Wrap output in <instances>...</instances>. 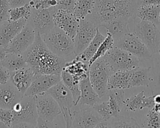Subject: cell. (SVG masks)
<instances>
[{"label":"cell","mask_w":160,"mask_h":128,"mask_svg":"<svg viewBox=\"0 0 160 128\" xmlns=\"http://www.w3.org/2000/svg\"><path fill=\"white\" fill-rule=\"evenodd\" d=\"M142 0H95L93 10L88 18L98 27L112 21L129 23L136 17Z\"/></svg>","instance_id":"1"},{"label":"cell","mask_w":160,"mask_h":128,"mask_svg":"<svg viewBox=\"0 0 160 128\" xmlns=\"http://www.w3.org/2000/svg\"><path fill=\"white\" fill-rule=\"evenodd\" d=\"M22 55L27 66L38 76L42 74L61 75L66 61L53 53L43 41L41 35L36 32L32 44Z\"/></svg>","instance_id":"2"},{"label":"cell","mask_w":160,"mask_h":128,"mask_svg":"<svg viewBox=\"0 0 160 128\" xmlns=\"http://www.w3.org/2000/svg\"><path fill=\"white\" fill-rule=\"evenodd\" d=\"M48 47L55 54L69 61L70 57H75L73 39L61 29L55 26L50 31L41 35Z\"/></svg>","instance_id":"3"},{"label":"cell","mask_w":160,"mask_h":128,"mask_svg":"<svg viewBox=\"0 0 160 128\" xmlns=\"http://www.w3.org/2000/svg\"><path fill=\"white\" fill-rule=\"evenodd\" d=\"M58 102L66 123V127H71L75 104L72 94L61 81L47 92Z\"/></svg>","instance_id":"4"},{"label":"cell","mask_w":160,"mask_h":128,"mask_svg":"<svg viewBox=\"0 0 160 128\" xmlns=\"http://www.w3.org/2000/svg\"><path fill=\"white\" fill-rule=\"evenodd\" d=\"M102 57L112 73L133 69L139 66L140 61L136 56L116 46H114Z\"/></svg>","instance_id":"5"},{"label":"cell","mask_w":160,"mask_h":128,"mask_svg":"<svg viewBox=\"0 0 160 128\" xmlns=\"http://www.w3.org/2000/svg\"><path fill=\"white\" fill-rule=\"evenodd\" d=\"M12 111L13 112L12 126L24 122L31 125L33 127H36L38 114L36 96L24 95L21 100L13 106Z\"/></svg>","instance_id":"6"},{"label":"cell","mask_w":160,"mask_h":128,"mask_svg":"<svg viewBox=\"0 0 160 128\" xmlns=\"http://www.w3.org/2000/svg\"><path fill=\"white\" fill-rule=\"evenodd\" d=\"M112 74L103 57L96 59L89 68V77L92 86L101 98L108 91V81Z\"/></svg>","instance_id":"7"},{"label":"cell","mask_w":160,"mask_h":128,"mask_svg":"<svg viewBox=\"0 0 160 128\" xmlns=\"http://www.w3.org/2000/svg\"><path fill=\"white\" fill-rule=\"evenodd\" d=\"M114 46L132 54L139 60H149L152 55L146 44L134 32H127L115 41Z\"/></svg>","instance_id":"8"},{"label":"cell","mask_w":160,"mask_h":128,"mask_svg":"<svg viewBox=\"0 0 160 128\" xmlns=\"http://www.w3.org/2000/svg\"><path fill=\"white\" fill-rule=\"evenodd\" d=\"M134 33L146 44L152 54L158 52L160 47V30L156 24L141 20L136 24Z\"/></svg>","instance_id":"9"},{"label":"cell","mask_w":160,"mask_h":128,"mask_svg":"<svg viewBox=\"0 0 160 128\" xmlns=\"http://www.w3.org/2000/svg\"><path fill=\"white\" fill-rule=\"evenodd\" d=\"M56 7L43 9L32 8L28 22L34 28L36 32L42 35L50 31L55 26L53 14Z\"/></svg>","instance_id":"10"},{"label":"cell","mask_w":160,"mask_h":128,"mask_svg":"<svg viewBox=\"0 0 160 128\" xmlns=\"http://www.w3.org/2000/svg\"><path fill=\"white\" fill-rule=\"evenodd\" d=\"M102 120L92 106L76 105L73 113L71 127H96Z\"/></svg>","instance_id":"11"},{"label":"cell","mask_w":160,"mask_h":128,"mask_svg":"<svg viewBox=\"0 0 160 128\" xmlns=\"http://www.w3.org/2000/svg\"><path fill=\"white\" fill-rule=\"evenodd\" d=\"M98 27L89 18L80 20L76 34L74 39V52L78 56L81 53L94 37Z\"/></svg>","instance_id":"12"},{"label":"cell","mask_w":160,"mask_h":128,"mask_svg":"<svg viewBox=\"0 0 160 128\" xmlns=\"http://www.w3.org/2000/svg\"><path fill=\"white\" fill-rule=\"evenodd\" d=\"M36 107L38 117L53 122L61 114V111L56 101L48 92L36 96Z\"/></svg>","instance_id":"13"},{"label":"cell","mask_w":160,"mask_h":128,"mask_svg":"<svg viewBox=\"0 0 160 128\" xmlns=\"http://www.w3.org/2000/svg\"><path fill=\"white\" fill-rule=\"evenodd\" d=\"M36 31L28 22L6 47L8 53L22 54L34 42Z\"/></svg>","instance_id":"14"},{"label":"cell","mask_w":160,"mask_h":128,"mask_svg":"<svg viewBox=\"0 0 160 128\" xmlns=\"http://www.w3.org/2000/svg\"><path fill=\"white\" fill-rule=\"evenodd\" d=\"M53 18L55 26L61 29L74 41L80 20L73 12L58 8L57 6L54 12Z\"/></svg>","instance_id":"15"},{"label":"cell","mask_w":160,"mask_h":128,"mask_svg":"<svg viewBox=\"0 0 160 128\" xmlns=\"http://www.w3.org/2000/svg\"><path fill=\"white\" fill-rule=\"evenodd\" d=\"M61 81V75L42 74L39 75L33 80L26 90L24 95L37 96L46 93L52 86Z\"/></svg>","instance_id":"16"},{"label":"cell","mask_w":160,"mask_h":128,"mask_svg":"<svg viewBox=\"0 0 160 128\" xmlns=\"http://www.w3.org/2000/svg\"><path fill=\"white\" fill-rule=\"evenodd\" d=\"M28 22L27 19L17 21L8 19L0 26V46L6 47L11 40L21 31Z\"/></svg>","instance_id":"17"},{"label":"cell","mask_w":160,"mask_h":128,"mask_svg":"<svg viewBox=\"0 0 160 128\" xmlns=\"http://www.w3.org/2000/svg\"><path fill=\"white\" fill-rule=\"evenodd\" d=\"M36 77L37 76L28 66L10 71V81L23 96Z\"/></svg>","instance_id":"18"},{"label":"cell","mask_w":160,"mask_h":128,"mask_svg":"<svg viewBox=\"0 0 160 128\" xmlns=\"http://www.w3.org/2000/svg\"><path fill=\"white\" fill-rule=\"evenodd\" d=\"M22 97L23 95L10 81L0 84V107L12 109Z\"/></svg>","instance_id":"19"},{"label":"cell","mask_w":160,"mask_h":128,"mask_svg":"<svg viewBox=\"0 0 160 128\" xmlns=\"http://www.w3.org/2000/svg\"><path fill=\"white\" fill-rule=\"evenodd\" d=\"M79 89L80 98L77 105H88L92 107L94 104L100 102L101 97L92 86L89 76L81 80Z\"/></svg>","instance_id":"20"},{"label":"cell","mask_w":160,"mask_h":128,"mask_svg":"<svg viewBox=\"0 0 160 128\" xmlns=\"http://www.w3.org/2000/svg\"><path fill=\"white\" fill-rule=\"evenodd\" d=\"M154 95L149 97L144 96V91H141L138 94L132 95L124 100L126 109L129 111L134 112L137 110H141L144 107L151 109L155 105Z\"/></svg>","instance_id":"21"},{"label":"cell","mask_w":160,"mask_h":128,"mask_svg":"<svg viewBox=\"0 0 160 128\" xmlns=\"http://www.w3.org/2000/svg\"><path fill=\"white\" fill-rule=\"evenodd\" d=\"M131 70L126 71H118L111 74L108 81V90L125 89L131 88Z\"/></svg>","instance_id":"22"},{"label":"cell","mask_w":160,"mask_h":128,"mask_svg":"<svg viewBox=\"0 0 160 128\" xmlns=\"http://www.w3.org/2000/svg\"><path fill=\"white\" fill-rule=\"evenodd\" d=\"M89 64L76 57L67 61L63 69L71 74L76 79L81 81L89 76Z\"/></svg>","instance_id":"23"},{"label":"cell","mask_w":160,"mask_h":128,"mask_svg":"<svg viewBox=\"0 0 160 128\" xmlns=\"http://www.w3.org/2000/svg\"><path fill=\"white\" fill-rule=\"evenodd\" d=\"M159 14L160 6L141 3L137 9L136 17L158 25L159 23Z\"/></svg>","instance_id":"24"},{"label":"cell","mask_w":160,"mask_h":128,"mask_svg":"<svg viewBox=\"0 0 160 128\" xmlns=\"http://www.w3.org/2000/svg\"><path fill=\"white\" fill-rule=\"evenodd\" d=\"M107 103L112 117L120 114L121 109L124 105V92L123 89L110 90Z\"/></svg>","instance_id":"25"},{"label":"cell","mask_w":160,"mask_h":128,"mask_svg":"<svg viewBox=\"0 0 160 128\" xmlns=\"http://www.w3.org/2000/svg\"><path fill=\"white\" fill-rule=\"evenodd\" d=\"M104 39L105 36H103L98 29L94 37L89 44L88 47L81 53L76 56L75 57L89 64L90 59L94 55L99 46H100V44L104 41Z\"/></svg>","instance_id":"26"},{"label":"cell","mask_w":160,"mask_h":128,"mask_svg":"<svg viewBox=\"0 0 160 128\" xmlns=\"http://www.w3.org/2000/svg\"><path fill=\"white\" fill-rule=\"evenodd\" d=\"M151 81L150 67H139L131 69L130 87L148 86Z\"/></svg>","instance_id":"27"},{"label":"cell","mask_w":160,"mask_h":128,"mask_svg":"<svg viewBox=\"0 0 160 128\" xmlns=\"http://www.w3.org/2000/svg\"><path fill=\"white\" fill-rule=\"evenodd\" d=\"M1 65L9 71H14L27 66L26 62L22 54L8 53L1 61Z\"/></svg>","instance_id":"28"},{"label":"cell","mask_w":160,"mask_h":128,"mask_svg":"<svg viewBox=\"0 0 160 128\" xmlns=\"http://www.w3.org/2000/svg\"><path fill=\"white\" fill-rule=\"evenodd\" d=\"M61 81L68 87L71 92L74 101L75 106L77 105L80 98V89L79 82L78 80L76 79L71 74L67 71L62 69L61 73Z\"/></svg>","instance_id":"29"},{"label":"cell","mask_w":160,"mask_h":128,"mask_svg":"<svg viewBox=\"0 0 160 128\" xmlns=\"http://www.w3.org/2000/svg\"><path fill=\"white\" fill-rule=\"evenodd\" d=\"M128 24L124 21H112L105 24L102 27L106 28L107 32L112 35L115 41L126 33L130 32L128 26Z\"/></svg>","instance_id":"30"},{"label":"cell","mask_w":160,"mask_h":128,"mask_svg":"<svg viewBox=\"0 0 160 128\" xmlns=\"http://www.w3.org/2000/svg\"><path fill=\"white\" fill-rule=\"evenodd\" d=\"M94 3L95 0H77L72 12L79 20L85 19L91 14Z\"/></svg>","instance_id":"31"},{"label":"cell","mask_w":160,"mask_h":128,"mask_svg":"<svg viewBox=\"0 0 160 128\" xmlns=\"http://www.w3.org/2000/svg\"><path fill=\"white\" fill-rule=\"evenodd\" d=\"M114 46V41L112 36V35L107 32V36L105 37L104 41L101 42L100 46H99L97 51L94 54V55L90 59L89 62V66H90L96 59L104 56L105 54L112 49Z\"/></svg>","instance_id":"32"},{"label":"cell","mask_w":160,"mask_h":128,"mask_svg":"<svg viewBox=\"0 0 160 128\" xmlns=\"http://www.w3.org/2000/svg\"><path fill=\"white\" fill-rule=\"evenodd\" d=\"M109 127H140L136 121L131 117L118 116L108 121Z\"/></svg>","instance_id":"33"},{"label":"cell","mask_w":160,"mask_h":128,"mask_svg":"<svg viewBox=\"0 0 160 128\" xmlns=\"http://www.w3.org/2000/svg\"><path fill=\"white\" fill-rule=\"evenodd\" d=\"M32 11V7L29 4L22 6L10 8L9 11V19L17 21L21 19H27L29 17Z\"/></svg>","instance_id":"34"},{"label":"cell","mask_w":160,"mask_h":128,"mask_svg":"<svg viewBox=\"0 0 160 128\" xmlns=\"http://www.w3.org/2000/svg\"><path fill=\"white\" fill-rule=\"evenodd\" d=\"M141 126L143 127L160 128V114L156 112L153 108L150 109Z\"/></svg>","instance_id":"35"},{"label":"cell","mask_w":160,"mask_h":128,"mask_svg":"<svg viewBox=\"0 0 160 128\" xmlns=\"http://www.w3.org/2000/svg\"><path fill=\"white\" fill-rule=\"evenodd\" d=\"M92 107L99 114V115L102 117L103 120L108 121L112 118L107 101L99 102L94 104Z\"/></svg>","instance_id":"36"},{"label":"cell","mask_w":160,"mask_h":128,"mask_svg":"<svg viewBox=\"0 0 160 128\" xmlns=\"http://www.w3.org/2000/svg\"><path fill=\"white\" fill-rule=\"evenodd\" d=\"M29 4L32 8L35 9H48L56 6L58 0H31Z\"/></svg>","instance_id":"37"},{"label":"cell","mask_w":160,"mask_h":128,"mask_svg":"<svg viewBox=\"0 0 160 128\" xmlns=\"http://www.w3.org/2000/svg\"><path fill=\"white\" fill-rule=\"evenodd\" d=\"M0 121L7 127H11L13 122V112L12 109L0 107Z\"/></svg>","instance_id":"38"},{"label":"cell","mask_w":160,"mask_h":128,"mask_svg":"<svg viewBox=\"0 0 160 128\" xmlns=\"http://www.w3.org/2000/svg\"><path fill=\"white\" fill-rule=\"evenodd\" d=\"M10 8L8 0H0V26L9 19Z\"/></svg>","instance_id":"39"},{"label":"cell","mask_w":160,"mask_h":128,"mask_svg":"<svg viewBox=\"0 0 160 128\" xmlns=\"http://www.w3.org/2000/svg\"><path fill=\"white\" fill-rule=\"evenodd\" d=\"M76 1L77 0H59L57 6L58 8L72 12Z\"/></svg>","instance_id":"40"},{"label":"cell","mask_w":160,"mask_h":128,"mask_svg":"<svg viewBox=\"0 0 160 128\" xmlns=\"http://www.w3.org/2000/svg\"><path fill=\"white\" fill-rule=\"evenodd\" d=\"M10 81V71L2 66H0V84H3Z\"/></svg>","instance_id":"41"},{"label":"cell","mask_w":160,"mask_h":128,"mask_svg":"<svg viewBox=\"0 0 160 128\" xmlns=\"http://www.w3.org/2000/svg\"><path fill=\"white\" fill-rule=\"evenodd\" d=\"M58 126L55 124L53 122L46 121L38 117L36 127H56Z\"/></svg>","instance_id":"42"},{"label":"cell","mask_w":160,"mask_h":128,"mask_svg":"<svg viewBox=\"0 0 160 128\" xmlns=\"http://www.w3.org/2000/svg\"><path fill=\"white\" fill-rule=\"evenodd\" d=\"M31 0H8L11 8L22 6L27 4H29Z\"/></svg>","instance_id":"43"},{"label":"cell","mask_w":160,"mask_h":128,"mask_svg":"<svg viewBox=\"0 0 160 128\" xmlns=\"http://www.w3.org/2000/svg\"><path fill=\"white\" fill-rule=\"evenodd\" d=\"M7 54H8V52L6 51V47H3L0 46V64H1V61L6 56Z\"/></svg>","instance_id":"44"},{"label":"cell","mask_w":160,"mask_h":128,"mask_svg":"<svg viewBox=\"0 0 160 128\" xmlns=\"http://www.w3.org/2000/svg\"><path fill=\"white\" fill-rule=\"evenodd\" d=\"M141 3L160 6V0H142Z\"/></svg>","instance_id":"45"},{"label":"cell","mask_w":160,"mask_h":128,"mask_svg":"<svg viewBox=\"0 0 160 128\" xmlns=\"http://www.w3.org/2000/svg\"><path fill=\"white\" fill-rule=\"evenodd\" d=\"M11 127H33L29 124L20 122V123H18V124H15L12 125Z\"/></svg>","instance_id":"46"},{"label":"cell","mask_w":160,"mask_h":128,"mask_svg":"<svg viewBox=\"0 0 160 128\" xmlns=\"http://www.w3.org/2000/svg\"><path fill=\"white\" fill-rule=\"evenodd\" d=\"M154 99L155 104H160V94L154 95Z\"/></svg>","instance_id":"47"},{"label":"cell","mask_w":160,"mask_h":128,"mask_svg":"<svg viewBox=\"0 0 160 128\" xmlns=\"http://www.w3.org/2000/svg\"><path fill=\"white\" fill-rule=\"evenodd\" d=\"M153 109L156 112L160 114V104H155Z\"/></svg>","instance_id":"48"},{"label":"cell","mask_w":160,"mask_h":128,"mask_svg":"<svg viewBox=\"0 0 160 128\" xmlns=\"http://www.w3.org/2000/svg\"><path fill=\"white\" fill-rule=\"evenodd\" d=\"M0 127H7L4 123H2V122L0 121Z\"/></svg>","instance_id":"49"},{"label":"cell","mask_w":160,"mask_h":128,"mask_svg":"<svg viewBox=\"0 0 160 128\" xmlns=\"http://www.w3.org/2000/svg\"><path fill=\"white\" fill-rule=\"evenodd\" d=\"M158 52H159V54H160V47H159V50H158Z\"/></svg>","instance_id":"50"},{"label":"cell","mask_w":160,"mask_h":128,"mask_svg":"<svg viewBox=\"0 0 160 128\" xmlns=\"http://www.w3.org/2000/svg\"><path fill=\"white\" fill-rule=\"evenodd\" d=\"M159 22H160V14H159Z\"/></svg>","instance_id":"51"},{"label":"cell","mask_w":160,"mask_h":128,"mask_svg":"<svg viewBox=\"0 0 160 128\" xmlns=\"http://www.w3.org/2000/svg\"><path fill=\"white\" fill-rule=\"evenodd\" d=\"M58 1H59V0H58Z\"/></svg>","instance_id":"52"}]
</instances>
